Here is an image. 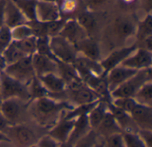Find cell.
Here are the masks:
<instances>
[{
  "label": "cell",
  "instance_id": "1",
  "mask_svg": "<svg viewBox=\"0 0 152 147\" xmlns=\"http://www.w3.org/2000/svg\"><path fill=\"white\" fill-rule=\"evenodd\" d=\"M58 100L49 96L31 101L33 115L38 121L45 123L62 111L70 110L74 107V105H70L67 102Z\"/></svg>",
  "mask_w": 152,
  "mask_h": 147
},
{
  "label": "cell",
  "instance_id": "2",
  "mask_svg": "<svg viewBox=\"0 0 152 147\" xmlns=\"http://www.w3.org/2000/svg\"><path fill=\"white\" fill-rule=\"evenodd\" d=\"M152 80V69L138 71L133 77L124 82L121 86L110 92L111 98L133 97L137 91L147 82Z\"/></svg>",
  "mask_w": 152,
  "mask_h": 147
},
{
  "label": "cell",
  "instance_id": "3",
  "mask_svg": "<svg viewBox=\"0 0 152 147\" xmlns=\"http://www.w3.org/2000/svg\"><path fill=\"white\" fill-rule=\"evenodd\" d=\"M0 84L2 100L8 98H18L21 101L29 102L28 85L13 79L4 71L0 73Z\"/></svg>",
  "mask_w": 152,
  "mask_h": 147
},
{
  "label": "cell",
  "instance_id": "4",
  "mask_svg": "<svg viewBox=\"0 0 152 147\" xmlns=\"http://www.w3.org/2000/svg\"><path fill=\"white\" fill-rule=\"evenodd\" d=\"M64 92L69 100L73 102L75 106L88 104L101 100L99 96L88 86H86L82 80L67 86Z\"/></svg>",
  "mask_w": 152,
  "mask_h": 147
},
{
  "label": "cell",
  "instance_id": "5",
  "mask_svg": "<svg viewBox=\"0 0 152 147\" xmlns=\"http://www.w3.org/2000/svg\"><path fill=\"white\" fill-rule=\"evenodd\" d=\"M50 46L58 62L72 63L78 54L75 45L60 35L50 37Z\"/></svg>",
  "mask_w": 152,
  "mask_h": 147
},
{
  "label": "cell",
  "instance_id": "6",
  "mask_svg": "<svg viewBox=\"0 0 152 147\" xmlns=\"http://www.w3.org/2000/svg\"><path fill=\"white\" fill-rule=\"evenodd\" d=\"M31 56H25L16 62L7 65L4 71L13 79L28 85L36 77Z\"/></svg>",
  "mask_w": 152,
  "mask_h": 147
},
{
  "label": "cell",
  "instance_id": "7",
  "mask_svg": "<svg viewBox=\"0 0 152 147\" xmlns=\"http://www.w3.org/2000/svg\"><path fill=\"white\" fill-rule=\"evenodd\" d=\"M4 134L9 137L11 142H14L19 147L34 146L38 140L33 129L21 124L10 126Z\"/></svg>",
  "mask_w": 152,
  "mask_h": 147
},
{
  "label": "cell",
  "instance_id": "8",
  "mask_svg": "<svg viewBox=\"0 0 152 147\" xmlns=\"http://www.w3.org/2000/svg\"><path fill=\"white\" fill-rule=\"evenodd\" d=\"M137 49L136 43H134L128 46H122L111 51L105 58L100 61V63L103 69L105 74H107L113 68L121 65V63L135 50Z\"/></svg>",
  "mask_w": 152,
  "mask_h": 147
},
{
  "label": "cell",
  "instance_id": "9",
  "mask_svg": "<svg viewBox=\"0 0 152 147\" xmlns=\"http://www.w3.org/2000/svg\"><path fill=\"white\" fill-rule=\"evenodd\" d=\"M135 31L136 22L129 17H118L111 25V33L120 43H125L129 37L134 36Z\"/></svg>",
  "mask_w": 152,
  "mask_h": 147
},
{
  "label": "cell",
  "instance_id": "10",
  "mask_svg": "<svg viewBox=\"0 0 152 147\" xmlns=\"http://www.w3.org/2000/svg\"><path fill=\"white\" fill-rule=\"evenodd\" d=\"M122 66L135 70L142 71L151 68L152 66V51L137 47V49L131 54L122 63Z\"/></svg>",
  "mask_w": 152,
  "mask_h": 147
},
{
  "label": "cell",
  "instance_id": "11",
  "mask_svg": "<svg viewBox=\"0 0 152 147\" xmlns=\"http://www.w3.org/2000/svg\"><path fill=\"white\" fill-rule=\"evenodd\" d=\"M72 64L81 79L88 74H94L98 76L105 74L100 62L91 60L81 54H77Z\"/></svg>",
  "mask_w": 152,
  "mask_h": 147
},
{
  "label": "cell",
  "instance_id": "12",
  "mask_svg": "<svg viewBox=\"0 0 152 147\" xmlns=\"http://www.w3.org/2000/svg\"><path fill=\"white\" fill-rule=\"evenodd\" d=\"M74 123L75 119H69L63 115L50 129L48 135L60 144L65 143L69 139V137L73 130Z\"/></svg>",
  "mask_w": 152,
  "mask_h": 147
},
{
  "label": "cell",
  "instance_id": "13",
  "mask_svg": "<svg viewBox=\"0 0 152 147\" xmlns=\"http://www.w3.org/2000/svg\"><path fill=\"white\" fill-rule=\"evenodd\" d=\"M138 71L118 65L112 70H110L106 74V79L109 86V89L110 92H112L114 89L121 86L124 82H126L127 79H129L131 77H133Z\"/></svg>",
  "mask_w": 152,
  "mask_h": 147
},
{
  "label": "cell",
  "instance_id": "14",
  "mask_svg": "<svg viewBox=\"0 0 152 147\" xmlns=\"http://www.w3.org/2000/svg\"><path fill=\"white\" fill-rule=\"evenodd\" d=\"M75 46L78 54L97 62H100L102 59L99 43L93 37L87 36L84 37L78 41Z\"/></svg>",
  "mask_w": 152,
  "mask_h": 147
},
{
  "label": "cell",
  "instance_id": "15",
  "mask_svg": "<svg viewBox=\"0 0 152 147\" xmlns=\"http://www.w3.org/2000/svg\"><path fill=\"white\" fill-rule=\"evenodd\" d=\"M61 18L57 3L45 0L37 2V20L48 22Z\"/></svg>",
  "mask_w": 152,
  "mask_h": 147
},
{
  "label": "cell",
  "instance_id": "16",
  "mask_svg": "<svg viewBox=\"0 0 152 147\" xmlns=\"http://www.w3.org/2000/svg\"><path fill=\"white\" fill-rule=\"evenodd\" d=\"M130 115L138 129L152 130V106L137 104Z\"/></svg>",
  "mask_w": 152,
  "mask_h": 147
},
{
  "label": "cell",
  "instance_id": "17",
  "mask_svg": "<svg viewBox=\"0 0 152 147\" xmlns=\"http://www.w3.org/2000/svg\"><path fill=\"white\" fill-rule=\"evenodd\" d=\"M59 35L63 37L64 38H66L74 45H76L84 37H87L86 32L78 24L75 18L66 20V22Z\"/></svg>",
  "mask_w": 152,
  "mask_h": 147
},
{
  "label": "cell",
  "instance_id": "18",
  "mask_svg": "<svg viewBox=\"0 0 152 147\" xmlns=\"http://www.w3.org/2000/svg\"><path fill=\"white\" fill-rule=\"evenodd\" d=\"M31 58L33 69L37 77H41L49 73H57L58 62L37 53L34 54Z\"/></svg>",
  "mask_w": 152,
  "mask_h": 147
},
{
  "label": "cell",
  "instance_id": "19",
  "mask_svg": "<svg viewBox=\"0 0 152 147\" xmlns=\"http://www.w3.org/2000/svg\"><path fill=\"white\" fill-rule=\"evenodd\" d=\"M28 23V20L12 0H6L4 8V25L10 29Z\"/></svg>",
  "mask_w": 152,
  "mask_h": 147
},
{
  "label": "cell",
  "instance_id": "20",
  "mask_svg": "<svg viewBox=\"0 0 152 147\" xmlns=\"http://www.w3.org/2000/svg\"><path fill=\"white\" fill-rule=\"evenodd\" d=\"M37 78L49 92L50 96L61 95L66 89L65 81L57 73H49Z\"/></svg>",
  "mask_w": 152,
  "mask_h": 147
},
{
  "label": "cell",
  "instance_id": "21",
  "mask_svg": "<svg viewBox=\"0 0 152 147\" xmlns=\"http://www.w3.org/2000/svg\"><path fill=\"white\" fill-rule=\"evenodd\" d=\"M107 107L108 110L111 112V114L113 115L114 119L116 120L118 125L119 126V128L121 129L122 132L124 131H132V132H135L132 129H138L137 126L135 125V123L134 122L130 113L126 112L125 111L114 106L110 100L107 101Z\"/></svg>",
  "mask_w": 152,
  "mask_h": 147
},
{
  "label": "cell",
  "instance_id": "22",
  "mask_svg": "<svg viewBox=\"0 0 152 147\" xmlns=\"http://www.w3.org/2000/svg\"><path fill=\"white\" fill-rule=\"evenodd\" d=\"M21 100L18 98H8L2 102L1 113L12 124L14 125L21 114Z\"/></svg>",
  "mask_w": 152,
  "mask_h": 147
},
{
  "label": "cell",
  "instance_id": "23",
  "mask_svg": "<svg viewBox=\"0 0 152 147\" xmlns=\"http://www.w3.org/2000/svg\"><path fill=\"white\" fill-rule=\"evenodd\" d=\"M78 24L84 29L87 36L93 37V34L98 28V19L94 12L83 8L75 17Z\"/></svg>",
  "mask_w": 152,
  "mask_h": 147
},
{
  "label": "cell",
  "instance_id": "24",
  "mask_svg": "<svg viewBox=\"0 0 152 147\" xmlns=\"http://www.w3.org/2000/svg\"><path fill=\"white\" fill-rule=\"evenodd\" d=\"M61 17L63 19H72L85 8L83 0H58L57 2Z\"/></svg>",
  "mask_w": 152,
  "mask_h": 147
},
{
  "label": "cell",
  "instance_id": "25",
  "mask_svg": "<svg viewBox=\"0 0 152 147\" xmlns=\"http://www.w3.org/2000/svg\"><path fill=\"white\" fill-rule=\"evenodd\" d=\"M108 110L107 101L101 99L87 113V119L91 129L96 130L103 120V117Z\"/></svg>",
  "mask_w": 152,
  "mask_h": 147
},
{
  "label": "cell",
  "instance_id": "26",
  "mask_svg": "<svg viewBox=\"0 0 152 147\" xmlns=\"http://www.w3.org/2000/svg\"><path fill=\"white\" fill-rule=\"evenodd\" d=\"M95 131L98 135L100 134L101 136H103L105 138L110 135L122 132L121 129L118 125L113 115L111 114V112L109 110H107L102 121L101 122L100 126L97 128V129Z\"/></svg>",
  "mask_w": 152,
  "mask_h": 147
},
{
  "label": "cell",
  "instance_id": "27",
  "mask_svg": "<svg viewBox=\"0 0 152 147\" xmlns=\"http://www.w3.org/2000/svg\"><path fill=\"white\" fill-rule=\"evenodd\" d=\"M90 130H91V128L88 122L87 114H81L77 116V118H75L73 130L71 132V135L68 142L74 145L80 137L85 136Z\"/></svg>",
  "mask_w": 152,
  "mask_h": 147
},
{
  "label": "cell",
  "instance_id": "28",
  "mask_svg": "<svg viewBox=\"0 0 152 147\" xmlns=\"http://www.w3.org/2000/svg\"><path fill=\"white\" fill-rule=\"evenodd\" d=\"M57 74L63 79V80L66 83V87L74 82L82 80L72 63L58 62H57Z\"/></svg>",
  "mask_w": 152,
  "mask_h": 147
},
{
  "label": "cell",
  "instance_id": "29",
  "mask_svg": "<svg viewBox=\"0 0 152 147\" xmlns=\"http://www.w3.org/2000/svg\"><path fill=\"white\" fill-rule=\"evenodd\" d=\"M137 38L136 42L142 41L149 37H152V14L148 12L146 16L136 22V31L134 35Z\"/></svg>",
  "mask_w": 152,
  "mask_h": 147
},
{
  "label": "cell",
  "instance_id": "30",
  "mask_svg": "<svg viewBox=\"0 0 152 147\" xmlns=\"http://www.w3.org/2000/svg\"><path fill=\"white\" fill-rule=\"evenodd\" d=\"M28 91L29 95V102L50 96L49 92L46 90V88L37 76L33 78L28 84Z\"/></svg>",
  "mask_w": 152,
  "mask_h": 147
},
{
  "label": "cell",
  "instance_id": "31",
  "mask_svg": "<svg viewBox=\"0 0 152 147\" xmlns=\"http://www.w3.org/2000/svg\"><path fill=\"white\" fill-rule=\"evenodd\" d=\"M20 12L24 14L28 21L37 20V2L36 0H12Z\"/></svg>",
  "mask_w": 152,
  "mask_h": 147
},
{
  "label": "cell",
  "instance_id": "32",
  "mask_svg": "<svg viewBox=\"0 0 152 147\" xmlns=\"http://www.w3.org/2000/svg\"><path fill=\"white\" fill-rule=\"evenodd\" d=\"M2 56L6 63V66L12 63L16 62L17 61L20 60L21 58L27 56L18 47L14 41H12L2 53Z\"/></svg>",
  "mask_w": 152,
  "mask_h": 147
},
{
  "label": "cell",
  "instance_id": "33",
  "mask_svg": "<svg viewBox=\"0 0 152 147\" xmlns=\"http://www.w3.org/2000/svg\"><path fill=\"white\" fill-rule=\"evenodd\" d=\"M134 99L137 104L152 106V80L145 83L134 95Z\"/></svg>",
  "mask_w": 152,
  "mask_h": 147
},
{
  "label": "cell",
  "instance_id": "34",
  "mask_svg": "<svg viewBox=\"0 0 152 147\" xmlns=\"http://www.w3.org/2000/svg\"><path fill=\"white\" fill-rule=\"evenodd\" d=\"M14 42L27 56L33 55L37 53V37L34 36Z\"/></svg>",
  "mask_w": 152,
  "mask_h": 147
},
{
  "label": "cell",
  "instance_id": "35",
  "mask_svg": "<svg viewBox=\"0 0 152 147\" xmlns=\"http://www.w3.org/2000/svg\"><path fill=\"white\" fill-rule=\"evenodd\" d=\"M37 53L46 56L48 58H51L56 62L57 59L54 57L52 50H51V46H50V37H37Z\"/></svg>",
  "mask_w": 152,
  "mask_h": 147
},
{
  "label": "cell",
  "instance_id": "36",
  "mask_svg": "<svg viewBox=\"0 0 152 147\" xmlns=\"http://www.w3.org/2000/svg\"><path fill=\"white\" fill-rule=\"evenodd\" d=\"M111 104L125 111L126 112L131 113L132 111L134 109V107L137 105L136 101L133 98V97H121V98H111L110 99Z\"/></svg>",
  "mask_w": 152,
  "mask_h": 147
},
{
  "label": "cell",
  "instance_id": "37",
  "mask_svg": "<svg viewBox=\"0 0 152 147\" xmlns=\"http://www.w3.org/2000/svg\"><path fill=\"white\" fill-rule=\"evenodd\" d=\"M11 34L12 41H19L22 40L24 38L29 37L33 36L31 28L28 23L21 24L19 26H16L12 29H11Z\"/></svg>",
  "mask_w": 152,
  "mask_h": 147
},
{
  "label": "cell",
  "instance_id": "38",
  "mask_svg": "<svg viewBox=\"0 0 152 147\" xmlns=\"http://www.w3.org/2000/svg\"><path fill=\"white\" fill-rule=\"evenodd\" d=\"M122 136L126 147H146L139 135L137 134V131H124L122 132Z\"/></svg>",
  "mask_w": 152,
  "mask_h": 147
},
{
  "label": "cell",
  "instance_id": "39",
  "mask_svg": "<svg viewBox=\"0 0 152 147\" xmlns=\"http://www.w3.org/2000/svg\"><path fill=\"white\" fill-rule=\"evenodd\" d=\"M98 140V134L95 130L91 129L85 136L80 137L74 145V147H94Z\"/></svg>",
  "mask_w": 152,
  "mask_h": 147
},
{
  "label": "cell",
  "instance_id": "40",
  "mask_svg": "<svg viewBox=\"0 0 152 147\" xmlns=\"http://www.w3.org/2000/svg\"><path fill=\"white\" fill-rule=\"evenodd\" d=\"M65 22H66V19H63V18H60L58 20L46 22V33H47V36L49 37L58 36L60 34V32L61 31Z\"/></svg>",
  "mask_w": 152,
  "mask_h": 147
},
{
  "label": "cell",
  "instance_id": "41",
  "mask_svg": "<svg viewBox=\"0 0 152 147\" xmlns=\"http://www.w3.org/2000/svg\"><path fill=\"white\" fill-rule=\"evenodd\" d=\"M28 24L31 28L33 36L36 37H48L46 33V22L41 21L38 20L28 21Z\"/></svg>",
  "mask_w": 152,
  "mask_h": 147
},
{
  "label": "cell",
  "instance_id": "42",
  "mask_svg": "<svg viewBox=\"0 0 152 147\" xmlns=\"http://www.w3.org/2000/svg\"><path fill=\"white\" fill-rule=\"evenodd\" d=\"M12 42L11 29L7 26L4 25L0 28V54L4 52V50Z\"/></svg>",
  "mask_w": 152,
  "mask_h": 147
},
{
  "label": "cell",
  "instance_id": "43",
  "mask_svg": "<svg viewBox=\"0 0 152 147\" xmlns=\"http://www.w3.org/2000/svg\"><path fill=\"white\" fill-rule=\"evenodd\" d=\"M104 147H126L122 132L107 137L104 140Z\"/></svg>",
  "mask_w": 152,
  "mask_h": 147
},
{
  "label": "cell",
  "instance_id": "44",
  "mask_svg": "<svg viewBox=\"0 0 152 147\" xmlns=\"http://www.w3.org/2000/svg\"><path fill=\"white\" fill-rule=\"evenodd\" d=\"M111 1L112 0H83V3L86 9L95 12Z\"/></svg>",
  "mask_w": 152,
  "mask_h": 147
},
{
  "label": "cell",
  "instance_id": "45",
  "mask_svg": "<svg viewBox=\"0 0 152 147\" xmlns=\"http://www.w3.org/2000/svg\"><path fill=\"white\" fill-rule=\"evenodd\" d=\"M37 147H60V143L54 140L48 134L39 138L36 144Z\"/></svg>",
  "mask_w": 152,
  "mask_h": 147
},
{
  "label": "cell",
  "instance_id": "46",
  "mask_svg": "<svg viewBox=\"0 0 152 147\" xmlns=\"http://www.w3.org/2000/svg\"><path fill=\"white\" fill-rule=\"evenodd\" d=\"M137 134L144 143L146 147H151L152 145V130L151 129H138Z\"/></svg>",
  "mask_w": 152,
  "mask_h": 147
},
{
  "label": "cell",
  "instance_id": "47",
  "mask_svg": "<svg viewBox=\"0 0 152 147\" xmlns=\"http://www.w3.org/2000/svg\"><path fill=\"white\" fill-rule=\"evenodd\" d=\"M12 126V124L4 117V115L0 112V132H5L6 129Z\"/></svg>",
  "mask_w": 152,
  "mask_h": 147
},
{
  "label": "cell",
  "instance_id": "48",
  "mask_svg": "<svg viewBox=\"0 0 152 147\" xmlns=\"http://www.w3.org/2000/svg\"><path fill=\"white\" fill-rule=\"evenodd\" d=\"M6 0H0V28L4 25V8Z\"/></svg>",
  "mask_w": 152,
  "mask_h": 147
},
{
  "label": "cell",
  "instance_id": "49",
  "mask_svg": "<svg viewBox=\"0 0 152 147\" xmlns=\"http://www.w3.org/2000/svg\"><path fill=\"white\" fill-rule=\"evenodd\" d=\"M139 0H119L120 4L123 6H130V5H134V4H136Z\"/></svg>",
  "mask_w": 152,
  "mask_h": 147
},
{
  "label": "cell",
  "instance_id": "50",
  "mask_svg": "<svg viewBox=\"0 0 152 147\" xmlns=\"http://www.w3.org/2000/svg\"><path fill=\"white\" fill-rule=\"evenodd\" d=\"M0 143H11L9 137L4 132H0Z\"/></svg>",
  "mask_w": 152,
  "mask_h": 147
},
{
  "label": "cell",
  "instance_id": "51",
  "mask_svg": "<svg viewBox=\"0 0 152 147\" xmlns=\"http://www.w3.org/2000/svg\"><path fill=\"white\" fill-rule=\"evenodd\" d=\"M5 67H6V63L2 56V54H0V73L4 71Z\"/></svg>",
  "mask_w": 152,
  "mask_h": 147
},
{
  "label": "cell",
  "instance_id": "52",
  "mask_svg": "<svg viewBox=\"0 0 152 147\" xmlns=\"http://www.w3.org/2000/svg\"><path fill=\"white\" fill-rule=\"evenodd\" d=\"M94 147H104V141L98 139L97 140V143H96V145H95Z\"/></svg>",
  "mask_w": 152,
  "mask_h": 147
},
{
  "label": "cell",
  "instance_id": "53",
  "mask_svg": "<svg viewBox=\"0 0 152 147\" xmlns=\"http://www.w3.org/2000/svg\"><path fill=\"white\" fill-rule=\"evenodd\" d=\"M45 1H50V2H55V3H57V2H58V0H45Z\"/></svg>",
  "mask_w": 152,
  "mask_h": 147
},
{
  "label": "cell",
  "instance_id": "54",
  "mask_svg": "<svg viewBox=\"0 0 152 147\" xmlns=\"http://www.w3.org/2000/svg\"><path fill=\"white\" fill-rule=\"evenodd\" d=\"M2 102H3V100L0 98V112H1V105H2Z\"/></svg>",
  "mask_w": 152,
  "mask_h": 147
},
{
  "label": "cell",
  "instance_id": "55",
  "mask_svg": "<svg viewBox=\"0 0 152 147\" xmlns=\"http://www.w3.org/2000/svg\"><path fill=\"white\" fill-rule=\"evenodd\" d=\"M0 98H1V84H0ZM2 99V98H1Z\"/></svg>",
  "mask_w": 152,
  "mask_h": 147
},
{
  "label": "cell",
  "instance_id": "56",
  "mask_svg": "<svg viewBox=\"0 0 152 147\" xmlns=\"http://www.w3.org/2000/svg\"><path fill=\"white\" fill-rule=\"evenodd\" d=\"M31 147H37V146H31Z\"/></svg>",
  "mask_w": 152,
  "mask_h": 147
},
{
  "label": "cell",
  "instance_id": "57",
  "mask_svg": "<svg viewBox=\"0 0 152 147\" xmlns=\"http://www.w3.org/2000/svg\"><path fill=\"white\" fill-rule=\"evenodd\" d=\"M36 1H38V0H36Z\"/></svg>",
  "mask_w": 152,
  "mask_h": 147
}]
</instances>
